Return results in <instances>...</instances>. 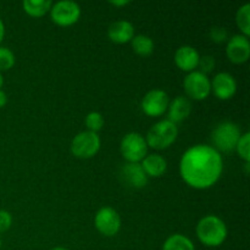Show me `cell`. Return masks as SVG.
Wrapping results in <instances>:
<instances>
[{
	"label": "cell",
	"instance_id": "14",
	"mask_svg": "<svg viewBox=\"0 0 250 250\" xmlns=\"http://www.w3.org/2000/svg\"><path fill=\"white\" fill-rule=\"evenodd\" d=\"M200 55L195 48L190 45H182L176 50L175 62L181 70L192 72L195 67H198Z\"/></svg>",
	"mask_w": 250,
	"mask_h": 250
},
{
	"label": "cell",
	"instance_id": "9",
	"mask_svg": "<svg viewBox=\"0 0 250 250\" xmlns=\"http://www.w3.org/2000/svg\"><path fill=\"white\" fill-rule=\"evenodd\" d=\"M94 225L100 233L112 237L119 233L121 229V217L114 208L104 207L98 210L94 217Z\"/></svg>",
	"mask_w": 250,
	"mask_h": 250
},
{
	"label": "cell",
	"instance_id": "2",
	"mask_svg": "<svg viewBox=\"0 0 250 250\" xmlns=\"http://www.w3.org/2000/svg\"><path fill=\"white\" fill-rule=\"evenodd\" d=\"M197 236L204 246H221L227 237L226 224L216 215H207L198 222Z\"/></svg>",
	"mask_w": 250,
	"mask_h": 250
},
{
	"label": "cell",
	"instance_id": "32",
	"mask_svg": "<svg viewBox=\"0 0 250 250\" xmlns=\"http://www.w3.org/2000/svg\"><path fill=\"white\" fill-rule=\"evenodd\" d=\"M51 250H68V249H66V248H54Z\"/></svg>",
	"mask_w": 250,
	"mask_h": 250
},
{
	"label": "cell",
	"instance_id": "7",
	"mask_svg": "<svg viewBox=\"0 0 250 250\" xmlns=\"http://www.w3.org/2000/svg\"><path fill=\"white\" fill-rule=\"evenodd\" d=\"M183 87L189 98L195 100H204L211 93V81L200 71H192L183 81Z\"/></svg>",
	"mask_w": 250,
	"mask_h": 250
},
{
	"label": "cell",
	"instance_id": "17",
	"mask_svg": "<svg viewBox=\"0 0 250 250\" xmlns=\"http://www.w3.org/2000/svg\"><path fill=\"white\" fill-rule=\"evenodd\" d=\"M141 166L146 176L160 177V176L165 173L166 168H167V163L159 154H149V155H146V158L142 160Z\"/></svg>",
	"mask_w": 250,
	"mask_h": 250
},
{
	"label": "cell",
	"instance_id": "4",
	"mask_svg": "<svg viewBox=\"0 0 250 250\" xmlns=\"http://www.w3.org/2000/svg\"><path fill=\"white\" fill-rule=\"evenodd\" d=\"M178 136V128L173 122L168 120H161L151 126L146 134V144L154 149H166L176 141Z\"/></svg>",
	"mask_w": 250,
	"mask_h": 250
},
{
	"label": "cell",
	"instance_id": "31",
	"mask_svg": "<svg viewBox=\"0 0 250 250\" xmlns=\"http://www.w3.org/2000/svg\"><path fill=\"white\" fill-rule=\"evenodd\" d=\"M2 84H4V78H2V75H1V72H0V89H1Z\"/></svg>",
	"mask_w": 250,
	"mask_h": 250
},
{
	"label": "cell",
	"instance_id": "15",
	"mask_svg": "<svg viewBox=\"0 0 250 250\" xmlns=\"http://www.w3.org/2000/svg\"><path fill=\"white\" fill-rule=\"evenodd\" d=\"M167 117L168 121L177 124V122H182L189 116L190 111H192V104L188 98L182 97H176L172 102L168 104L167 107Z\"/></svg>",
	"mask_w": 250,
	"mask_h": 250
},
{
	"label": "cell",
	"instance_id": "22",
	"mask_svg": "<svg viewBox=\"0 0 250 250\" xmlns=\"http://www.w3.org/2000/svg\"><path fill=\"white\" fill-rule=\"evenodd\" d=\"M236 150L238 153V155L243 159L246 163H250V133L242 134L241 138H239L238 143L236 146Z\"/></svg>",
	"mask_w": 250,
	"mask_h": 250
},
{
	"label": "cell",
	"instance_id": "3",
	"mask_svg": "<svg viewBox=\"0 0 250 250\" xmlns=\"http://www.w3.org/2000/svg\"><path fill=\"white\" fill-rule=\"evenodd\" d=\"M241 136L238 125L232 121H224L214 128L211 133V141L214 143V148L219 153L220 151L229 153L236 149Z\"/></svg>",
	"mask_w": 250,
	"mask_h": 250
},
{
	"label": "cell",
	"instance_id": "6",
	"mask_svg": "<svg viewBox=\"0 0 250 250\" xmlns=\"http://www.w3.org/2000/svg\"><path fill=\"white\" fill-rule=\"evenodd\" d=\"M100 149V137L98 133L83 131L78 133L71 143V151L80 159H89L94 156Z\"/></svg>",
	"mask_w": 250,
	"mask_h": 250
},
{
	"label": "cell",
	"instance_id": "24",
	"mask_svg": "<svg viewBox=\"0 0 250 250\" xmlns=\"http://www.w3.org/2000/svg\"><path fill=\"white\" fill-rule=\"evenodd\" d=\"M15 65V55L6 46H0V71L10 70Z\"/></svg>",
	"mask_w": 250,
	"mask_h": 250
},
{
	"label": "cell",
	"instance_id": "12",
	"mask_svg": "<svg viewBox=\"0 0 250 250\" xmlns=\"http://www.w3.org/2000/svg\"><path fill=\"white\" fill-rule=\"evenodd\" d=\"M211 90L219 99L227 100L236 93L237 82L231 73L220 72L212 78Z\"/></svg>",
	"mask_w": 250,
	"mask_h": 250
},
{
	"label": "cell",
	"instance_id": "20",
	"mask_svg": "<svg viewBox=\"0 0 250 250\" xmlns=\"http://www.w3.org/2000/svg\"><path fill=\"white\" fill-rule=\"evenodd\" d=\"M132 48L138 55L148 56L153 53L154 50V42L153 39L146 34H138L134 36L131 41Z\"/></svg>",
	"mask_w": 250,
	"mask_h": 250
},
{
	"label": "cell",
	"instance_id": "26",
	"mask_svg": "<svg viewBox=\"0 0 250 250\" xmlns=\"http://www.w3.org/2000/svg\"><path fill=\"white\" fill-rule=\"evenodd\" d=\"M229 37V32L225 27H212L210 31V38L216 43H222Z\"/></svg>",
	"mask_w": 250,
	"mask_h": 250
},
{
	"label": "cell",
	"instance_id": "5",
	"mask_svg": "<svg viewBox=\"0 0 250 250\" xmlns=\"http://www.w3.org/2000/svg\"><path fill=\"white\" fill-rule=\"evenodd\" d=\"M120 150L127 163H139L146 158L148 144L141 133L131 132L122 138Z\"/></svg>",
	"mask_w": 250,
	"mask_h": 250
},
{
	"label": "cell",
	"instance_id": "1",
	"mask_svg": "<svg viewBox=\"0 0 250 250\" xmlns=\"http://www.w3.org/2000/svg\"><path fill=\"white\" fill-rule=\"evenodd\" d=\"M224 170L222 156L214 146L197 144L185 151L180 161V173L188 186L207 189L221 177Z\"/></svg>",
	"mask_w": 250,
	"mask_h": 250
},
{
	"label": "cell",
	"instance_id": "33",
	"mask_svg": "<svg viewBox=\"0 0 250 250\" xmlns=\"http://www.w3.org/2000/svg\"><path fill=\"white\" fill-rule=\"evenodd\" d=\"M0 248H1V239H0Z\"/></svg>",
	"mask_w": 250,
	"mask_h": 250
},
{
	"label": "cell",
	"instance_id": "30",
	"mask_svg": "<svg viewBox=\"0 0 250 250\" xmlns=\"http://www.w3.org/2000/svg\"><path fill=\"white\" fill-rule=\"evenodd\" d=\"M4 34H5V26H4V22H2L1 19H0V43H1L2 38H4Z\"/></svg>",
	"mask_w": 250,
	"mask_h": 250
},
{
	"label": "cell",
	"instance_id": "29",
	"mask_svg": "<svg viewBox=\"0 0 250 250\" xmlns=\"http://www.w3.org/2000/svg\"><path fill=\"white\" fill-rule=\"evenodd\" d=\"M110 4L115 5V6H125V5L129 4L128 0H111Z\"/></svg>",
	"mask_w": 250,
	"mask_h": 250
},
{
	"label": "cell",
	"instance_id": "19",
	"mask_svg": "<svg viewBox=\"0 0 250 250\" xmlns=\"http://www.w3.org/2000/svg\"><path fill=\"white\" fill-rule=\"evenodd\" d=\"M163 250H195L194 244L188 237L176 233L168 237L164 243Z\"/></svg>",
	"mask_w": 250,
	"mask_h": 250
},
{
	"label": "cell",
	"instance_id": "18",
	"mask_svg": "<svg viewBox=\"0 0 250 250\" xmlns=\"http://www.w3.org/2000/svg\"><path fill=\"white\" fill-rule=\"evenodd\" d=\"M22 6L24 11L31 16L41 17L51 9L53 2L50 0H24Z\"/></svg>",
	"mask_w": 250,
	"mask_h": 250
},
{
	"label": "cell",
	"instance_id": "16",
	"mask_svg": "<svg viewBox=\"0 0 250 250\" xmlns=\"http://www.w3.org/2000/svg\"><path fill=\"white\" fill-rule=\"evenodd\" d=\"M107 36L115 43H127L132 41L134 37V27L133 24L126 20H119L110 24L107 29Z\"/></svg>",
	"mask_w": 250,
	"mask_h": 250
},
{
	"label": "cell",
	"instance_id": "10",
	"mask_svg": "<svg viewBox=\"0 0 250 250\" xmlns=\"http://www.w3.org/2000/svg\"><path fill=\"white\" fill-rule=\"evenodd\" d=\"M170 100L167 93L161 89L149 90L142 100V110L148 116H160L167 110Z\"/></svg>",
	"mask_w": 250,
	"mask_h": 250
},
{
	"label": "cell",
	"instance_id": "21",
	"mask_svg": "<svg viewBox=\"0 0 250 250\" xmlns=\"http://www.w3.org/2000/svg\"><path fill=\"white\" fill-rule=\"evenodd\" d=\"M236 20L237 24L244 33V36L248 37L250 34V4L247 2L243 6L239 7V10L237 11Z\"/></svg>",
	"mask_w": 250,
	"mask_h": 250
},
{
	"label": "cell",
	"instance_id": "23",
	"mask_svg": "<svg viewBox=\"0 0 250 250\" xmlns=\"http://www.w3.org/2000/svg\"><path fill=\"white\" fill-rule=\"evenodd\" d=\"M103 125H104V117L100 112L92 111L85 117V126H87L88 131L97 133L98 131L102 129Z\"/></svg>",
	"mask_w": 250,
	"mask_h": 250
},
{
	"label": "cell",
	"instance_id": "13",
	"mask_svg": "<svg viewBox=\"0 0 250 250\" xmlns=\"http://www.w3.org/2000/svg\"><path fill=\"white\" fill-rule=\"evenodd\" d=\"M121 177L122 181L132 188H143L148 183V176L139 163L125 164L121 167Z\"/></svg>",
	"mask_w": 250,
	"mask_h": 250
},
{
	"label": "cell",
	"instance_id": "11",
	"mask_svg": "<svg viewBox=\"0 0 250 250\" xmlns=\"http://www.w3.org/2000/svg\"><path fill=\"white\" fill-rule=\"evenodd\" d=\"M226 54L234 63H243L250 56V42L244 34H236L227 42Z\"/></svg>",
	"mask_w": 250,
	"mask_h": 250
},
{
	"label": "cell",
	"instance_id": "25",
	"mask_svg": "<svg viewBox=\"0 0 250 250\" xmlns=\"http://www.w3.org/2000/svg\"><path fill=\"white\" fill-rule=\"evenodd\" d=\"M198 66L200 67V72L203 73H209L214 70L215 67V59L211 55H204L199 59V63Z\"/></svg>",
	"mask_w": 250,
	"mask_h": 250
},
{
	"label": "cell",
	"instance_id": "28",
	"mask_svg": "<svg viewBox=\"0 0 250 250\" xmlns=\"http://www.w3.org/2000/svg\"><path fill=\"white\" fill-rule=\"evenodd\" d=\"M6 103H7L6 93H5L4 90L0 89V107L5 106V105H6Z\"/></svg>",
	"mask_w": 250,
	"mask_h": 250
},
{
	"label": "cell",
	"instance_id": "27",
	"mask_svg": "<svg viewBox=\"0 0 250 250\" xmlns=\"http://www.w3.org/2000/svg\"><path fill=\"white\" fill-rule=\"evenodd\" d=\"M12 216L6 210H0V232H5L11 227Z\"/></svg>",
	"mask_w": 250,
	"mask_h": 250
},
{
	"label": "cell",
	"instance_id": "8",
	"mask_svg": "<svg viewBox=\"0 0 250 250\" xmlns=\"http://www.w3.org/2000/svg\"><path fill=\"white\" fill-rule=\"evenodd\" d=\"M51 20L59 26H71L81 16V7L72 0H60L53 4L50 9Z\"/></svg>",
	"mask_w": 250,
	"mask_h": 250
}]
</instances>
